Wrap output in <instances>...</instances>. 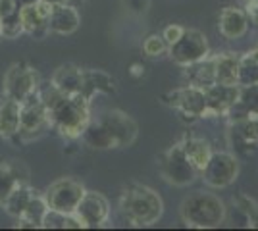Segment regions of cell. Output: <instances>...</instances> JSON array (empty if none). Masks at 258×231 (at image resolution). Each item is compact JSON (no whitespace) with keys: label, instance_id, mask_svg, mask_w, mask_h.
<instances>
[{"label":"cell","instance_id":"obj_1","mask_svg":"<svg viewBox=\"0 0 258 231\" xmlns=\"http://www.w3.org/2000/svg\"><path fill=\"white\" fill-rule=\"evenodd\" d=\"M137 137V123L119 110L104 112L97 121H89L81 139L91 148H121L129 146Z\"/></svg>","mask_w":258,"mask_h":231},{"label":"cell","instance_id":"obj_2","mask_svg":"<svg viewBox=\"0 0 258 231\" xmlns=\"http://www.w3.org/2000/svg\"><path fill=\"white\" fill-rule=\"evenodd\" d=\"M43 100L48 108L50 123L58 131L70 139L81 137L87 123L91 121V118H89V97H85L83 93L64 95V93L56 91L54 100Z\"/></svg>","mask_w":258,"mask_h":231},{"label":"cell","instance_id":"obj_3","mask_svg":"<svg viewBox=\"0 0 258 231\" xmlns=\"http://www.w3.org/2000/svg\"><path fill=\"white\" fill-rule=\"evenodd\" d=\"M181 218L189 227L210 229L218 227L226 220V206L224 200L216 197L214 193L197 191L181 202Z\"/></svg>","mask_w":258,"mask_h":231},{"label":"cell","instance_id":"obj_4","mask_svg":"<svg viewBox=\"0 0 258 231\" xmlns=\"http://www.w3.org/2000/svg\"><path fill=\"white\" fill-rule=\"evenodd\" d=\"M119 206L133 225H152L154 221L160 220L164 212L162 198L151 187L137 185V183L129 185L123 191Z\"/></svg>","mask_w":258,"mask_h":231},{"label":"cell","instance_id":"obj_5","mask_svg":"<svg viewBox=\"0 0 258 231\" xmlns=\"http://www.w3.org/2000/svg\"><path fill=\"white\" fill-rule=\"evenodd\" d=\"M160 168L164 179L168 183L175 185V187H187L199 176V170L195 168L191 158L187 156L185 148H183V143L173 144L172 148L166 152Z\"/></svg>","mask_w":258,"mask_h":231},{"label":"cell","instance_id":"obj_6","mask_svg":"<svg viewBox=\"0 0 258 231\" xmlns=\"http://www.w3.org/2000/svg\"><path fill=\"white\" fill-rule=\"evenodd\" d=\"M83 195H85V189L76 179H58L44 191L43 198L48 210L74 214Z\"/></svg>","mask_w":258,"mask_h":231},{"label":"cell","instance_id":"obj_7","mask_svg":"<svg viewBox=\"0 0 258 231\" xmlns=\"http://www.w3.org/2000/svg\"><path fill=\"white\" fill-rule=\"evenodd\" d=\"M170 56L179 66H193L208 56V41L197 29H183L181 37L170 44Z\"/></svg>","mask_w":258,"mask_h":231},{"label":"cell","instance_id":"obj_8","mask_svg":"<svg viewBox=\"0 0 258 231\" xmlns=\"http://www.w3.org/2000/svg\"><path fill=\"white\" fill-rule=\"evenodd\" d=\"M206 185L214 189L229 187L239 176V162L229 152H212L206 166L201 170Z\"/></svg>","mask_w":258,"mask_h":231},{"label":"cell","instance_id":"obj_9","mask_svg":"<svg viewBox=\"0 0 258 231\" xmlns=\"http://www.w3.org/2000/svg\"><path fill=\"white\" fill-rule=\"evenodd\" d=\"M74 214L77 216V220L81 221L83 227H95V225H102L108 220L110 204H108L106 197H102L100 193L85 191V195L81 197Z\"/></svg>","mask_w":258,"mask_h":231},{"label":"cell","instance_id":"obj_10","mask_svg":"<svg viewBox=\"0 0 258 231\" xmlns=\"http://www.w3.org/2000/svg\"><path fill=\"white\" fill-rule=\"evenodd\" d=\"M37 87H39V75L31 67L12 66L4 77L6 97H12L20 102H23L27 97H31L37 91Z\"/></svg>","mask_w":258,"mask_h":231},{"label":"cell","instance_id":"obj_11","mask_svg":"<svg viewBox=\"0 0 258 231\" xmlns=\"http://www.w3.org/2000/svg\"><path fill=\"white\" fill-rule=\"evenodd\" d=\"M166 100L170 106L177 108L179 112H183L185 116H191V118H203L206 110V93L205 89H199L195 85H189L185 89H177L170 93Z\"/></svg>","mask_w":258,"mask_h":231},{"label":"cell","instance_id":"obj_12","mask_svg":"<svg viewBox=\"0 0 258 231\" xmlns=\"http://www.w3.org/2000/svg\"><path fill=\"white\" fill-rule=\"evenodd\" d=\"M46 123H50L48 108L44 104L43 97H31L22 102V120H20V133L31 135L35 131H41Z\"/></svg>","mask_w":258,"mask_h":231},{"label":"cell","instance_id":"obj_13","mask_svg":"<svg viewBox=\"0 0 258 231\" xmlns=\"http://www.w3.org/2000/svg\"><path fill=\"white\" fill-rule=\"evenodd\" d=\"M205 116H218V114H226V112L231 110V106L235 104L237 97H239V85H220V83H214L208 89H205Z\"/></svg>","mask_w":258,"mask_h":231},{"label":"cell","instance_id":"obj_14","mask_svg":"<svg viewBox=\"0 0 258 231\" xmlns=\"http://www.w3.org/2000/svg\"><path fill=\"white\" fill-rule=\"evenodd\" d=\"M46 27L58 35H70L79 27V14L68 4H54L46 20Z\"/></svg>","mask_w":258,"mask_h":231},{"label":"cell","instance_id":"obj_15","mask_svg":"<svg viewBox=\"0 0 258 231\" xmlns=\"http://www.w3.org/2000/svg\"><path fill=\"white\" fill-rule=\"evenodd\" d=\"M22 120V102L12 97L0 100V137L10 139L20 133Z\"/></svg>","mask_w":258,"mask_h":231},{"label":"cell","instance_id":"obj_16","mask_svg":"<svg viewBox=\"0 0 258 231\" xmlns=\"http://www.w3.org/2000/svg\"><path fill=\"white\" fill-rule=\"evenodd\" d=\"M248 18L239 8H224L220 14V33L226 39H239L247 33Z\"/></svg>","mask_w":258,"mask_h":231},{"label":"cell","instance_id":"obj_17","mask_svg":"<svg viewBox=\"0 0 258 231\" xmlns=\"http://www.w3.org/2000/svg\"><path fill=\"white\" fill-rule=\"evenodd\" d=\"M52 85L56 91L64 95L83 93V71L74 66H62L54 73Z\"/></svg>","mask_w":258,"mask_h":231},{"label":"cell","instance_id":"obj_18","mask_svg":"<svg viewBox=\"0 0 258 231\" xmlns=\"http://www.w3.org/2000/svg\"><path fill=\"white\" fill-rule=\"evenodd\" d=\"M239 56L226 52L214 58V81L220 85H237Z\"/></svg>","mask_w":258,"mask_h":231},{"label":"cell","instance_id":"obj_19","mask_svg":"<svg viewBox=\"0 0 258 231\" xmlns=\"http://www.w3.org/2000/svg\"><path fill=\"white\" fill-rule=\"evenodd\" d=\"M231 110L243 116V120L250 116H258V83L248 87H239V97L235 104L231 106Z\"/></svg>","mask_w":258,"mask_h":231},{"label":"cell","instance_id":"obj_20","mask_svg":"<svg viewBox=\"0 0 258 231\" xmlns=\"http://www.w3.org/2000/svg\"><path fill=\"white\" fill-rule=\"evenodd\" d=\"M258 83V54H250L239 58V67H237V85L239 87H248Z\"/></svg>","mask_w":258,"mask_h":231},{"label":"cell","instance_id":"obj_21","mask_svg":"<svg viewBox=\"0 0 258 231\" xmlns=\"http://www.w3.org/2000/svg\"><path fill=\"white\" fill-rule=\"evenodd\" d=\"M191 67V85L199 89H208L210 85H214V58H205V60H201V62H197L193 64Z\"/></svg>","mask_w":258,"mask_h":231},{"label":"cell","instance_id":"obj_22","mask_svg":"<svg viewBox=\"0 0 258 231\" xmlns=\"http://www.w3.org/2000/svg\"><path fill=\"white\" fill-rule=\"evenodd\" d=\"M183 148H185L187 156L191 158V162H193L199 172L205 168L210 154H212L210 144L205 139H187V141H183Z\"/></svg>","mask_w":258,"mask_h":231},{"label":"cell","instance_id":"obj_23","mask_svg":"<svg viewBox=\"0 0 258 231\" xmlns=\"http://www.w3.org/2000/svg\"><path fill=\"white\" fill-rule=\"evenodd\" d=\"M20 183H22V177L18 176L16 168L8 162H0V206H4V202L12 195V191Z\"/></svg>","mask_w":258,"mask_h":231},{"label":"cell","instance_id":"obj_24","mask_svg":"<svg viewBox=\"0 0 258 231\" xmlns=\"http://www.w3.org/2000/svg\"><path fill=\"white\" fill-rule=\"evenodd\" d=\"M166 48H168V43L164 41V37H158V35H151V37L145 41V44H143L145 54L151 56V58H156V56L164 54Z\"/></svg>","mask_w":258,"mask_h":231},{"label":"cell","instance_id":"obj_25","mask_svg":"<svg viewBox=\"0 0 258 231\" xmlns=\"http://www.w3.org/2000/svg\"><path fill=\"white\" fill-rule=\"evenodd\" d=\"M181 33H183V27L181 25H168L166 29H164V41L168 44H172V43H175L179 37H181Z\"/></svg>","mask_w":258,"mask_h":231},{"label":"cell","instance_id":"obj_26","mask_svg":"<svg viewBox=\"0 0 258 231\" xmlns=\"http://www.w3.org/2000/svg\"><path fill=\"white\" fill-rule=\"evenodd\" d=\"M250 18H252V20H254V22L258 23V4H256V6H252V8H250Z\"/></svg>","mask_w":258,"mask_h":231},{"label":"cell","instance_id":"obj_27","mask_svg":"<svg viewBox=\"0 0 258 231\" xmlns=\"http://www.w3.org/2000/svg\"><path fill=\"white\" fill-rule=\"evenodd\" d=\"M0 41H2V25H0Z\"/></svg>","mask_w":258,"mask_h":231}]
</instances>
